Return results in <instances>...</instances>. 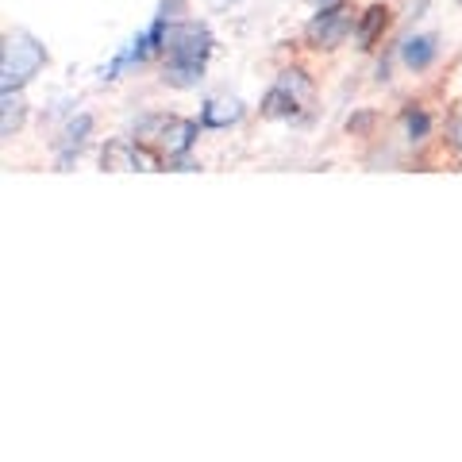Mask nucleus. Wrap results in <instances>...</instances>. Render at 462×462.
Segmentation results:
<instances>
[{"label": "nucleus", "instance_id": "3", "mask_svg": "<svg viewBox=\"0 0 462 462\" xmlns=\"http://www.w3.org/2000/svg\"><path fill=\"white\" fill-rule=\"evenodd\" d=\"M47 62V54H42V47L35 39H27V35H16V39H8L5 42V89H12V85H20L35 74V69Z\"/></svg>", "mask_w": 462, "mask_h": 462}, {"label": "nucleus", "instance_id": "7", "mask_svg": "<svg viewBox=\"0 0 462 462\" xmlns=\"http://www.w3.org/2000/svg\"><path fill=\"white\" fill-rule=\"evenodd\" d=\"M385 27H389V8L370 5L363 16H358V42H363V47H374V42L385 35Z\"/></svg>", "mask_w": 462, "mask_h": 462}, {"label": "nucleus", "instance_id": "11", "mask_svg": "<svg viewBox=\"0 0 462 462\" xmlns=\"http://www.w3.org/2000/svg\"><path fill=\"white\" fill-rule=\"evenodd\" d=\"M404 124H409V135L412 139H424L428 135V116L424 112H404Z\"/></svg>", "mask_w": 462, "mask_h": 462}, {"label": "nucleus", "instance_id": "8", "mask_svg": "<svg viewBox=\"0 0 462 462\" xmlns=\"http://www.w3.org/2000/svg\"><path fill=\"white\" fill-rule=\"evenodd\" d=\"M158 47H166V16H154V23L135 39V51L127 58H132V62H147Z\"/></svg>", "mask_w": 462, "mask_h": 462}, {"label": "nucleus", "instance_id": "6", "mask_svg": "<svg viewBox=\"0 0 462 462\" xmlns=\"http://www.w3.org/2000/svg\"><path fill=\"white\" fill-rule=\"evenodd\" d=\"M300 112V100L293 93V85H273V89L263 97V116L266 120H293V116Z\"/></svg>", "mask_w": 462, "mask_h": 462}, {"label": "nucleus", "instance_id": "4", "mask_svg": "<svg viewBox=\"0 0 462 462\" xmlns=\"http://www.w3.org/2000/svg\"><path fill=\"white\" fill-rule=\"evenodd\" d=\"M346 32H351V8H346V5H331V8H324L320 16L309 23V42L316 51H331V47H339Z\"/></svg>", "mask_w": 462, "mask_h": 462}, {"label": "nucleus", "instance_id": "9", "mask_svg": "<svg viewBox=\"0 0 462 462\" xmlns=\"http://www.w3.org/2000/svg\"><path fill=\"white\" fill-rule=\"evenodd\" d=\"M239 116H243L239 100H212V105L200 112V120H205L208 127H224V124H236Z\"/></svg>", "mask_w": 462, "mask_h": 462}, {"label": "nucleus", "instance_id": "10", "mask_svg": "<svg viewBox=\"0 0 462 462\" xmlns=\"http://www.w3.org/2000/svg\"><path fill=\"white\" fill-rule=\"evenodd\" d=\"M404 62H409L412 69H424L428 62H431V58H436V42H431L428 35H416V39H409V42H404Z\"/></svg>", "mask_w": 462, "mask_h": 462}, {"label": "nucleus", "instance_id": "1", "mask_svg": "<svg viewBox=\"0 0 462 462\" xmlns=\"http://www.w3.org/2000/svg\"><path fill=\"white\" fill-rule=\"evenodd\" d=\"M166 54H170L166 81H173L178 89H189L205 74V62L212 54V35L200 23H181L166 35Z\"/></svg>", "mask_w": 462, "mask_h": 462}, {"label": "nucleus", "instance_id": "2", "mask_svg": "<svg viewBox=\"0 0 462 462\" xmlns=\"http://www.w3.org/2000/svg\"><path fill=\"white\" fill-rule=\"evenodd\" d=\"M139 135H143V143L158 139V147L170 151V158H173V154H185L193 147L197 124L193 120H173V116H151V120L139 127Z\"/></svg>", "mask_w": 462, "mask_h": 462}, {"label": "nucleus", "instance_id": "5", "mask_svg": "<svg viewBox=\"0 0 462 462\" xmlns=\"http://www.w3.org/2000/svg\"><path fill=\"white\" fill-rule=\"evenodd\" d=\"M105 170H158V154L147 147V143H127V139H116L100 154Z\"/></svg>", "mask_w": 462, "mask_h": 462}]
</instances>
